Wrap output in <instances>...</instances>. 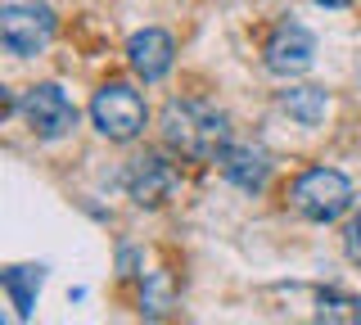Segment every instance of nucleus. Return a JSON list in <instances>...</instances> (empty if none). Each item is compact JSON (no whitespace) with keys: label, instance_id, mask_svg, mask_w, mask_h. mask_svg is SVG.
Listing matches in <instances>:
<instances>
[{"label":"nucleus","instance_id":"f257e3e1","mask_svg":"<svg viewBox=\"0 0 361 325\" xmlns=\"http://www.w3.org/2000/svg\"><path fill=\"white\" fill-rule=\"evenodd\" d=\"M158 131H163L167 149H176L180 159H199V163H217L221 149L231 145V122L208 99H172L163 109Z\"/></svg>","mask_w":361,"mask_h":325},{"label":"nucleus","instance_id":"f03ea898","mask_svg":"<svg viewBox=\"0 0 361 325\" xmlns=\"http://www.w3.org/2000/svg\"><path fill=\"white\" fill-rule=\"evenodd\" d=\"M289 208L307 221H338L353 208V181L338 167H307L289 185Z\"/></svg>","mask_w":361,"mask_h":325},{"label":"nucleus","instance_id":"7ed1b4c3","mask_svg":"<svg viewBox=\"0 0 361 325\" xmlns=\"http://www.w3.org/2000/svg\"><path fill=\"white\" fill-rule=\"evenodd\" d=\"M90 122L95 131L113 145H127L145 131L149 122V109H145V95L127 82H104L95 95H90Z\"/></svg>","mask_w":361,"mask_h":325},{"label":"nucleus","instance_id":"20e7f679","mask_svg":"<svg viewBox=\"0 0 361 325\" xmlns=\"http://www.w3.org/2000/svg\"><path fill=\"white\" fill-rule=\"evenodd\" d=\"M0 41L14 59H32L54 41V9L37 0H18V5L0 9Z\"/></svg>","mask_w":361,"mask_h":325},{"label":"nucleus","instance_id":"39448f33","mask_svg":"<svg viewBox=\"0 0 361 325\" xmlns=\"http://www.w3.org/2000/svg\"><path fill=\"white\" fill-rule=\"evenodd\" d=\"M18 109H23V118H27V127H32L37 140H63V136H73V127H77V104L54 82L27 86V95H23Z\"/></svg>","mask_w":361,"mask_h":325},{"label":"nucleus","instance_id":"423d86ee","mask_svg":"<svg viewBox=\"0 0 361 325\" xmlns=\"http://www.w3.org/2000/svg\"><path fill=\"white\" fill-rule=\"evenodd\" d=\"M176 185H180V172H176V163H167V154L149 149V154H140V159H131V167H127V195L140 208L167 204Z\"/></svg>","mask_w":361,"mask_h":325},{"label":"nucleus","instance_id":"0eeeda50","mask_svg":"<svg viewBox=\"0 0 361 325\" xmlns=\"http://www.w3.org/2000/svg\"><path fill=\"white\" fill-rule=\"evenodd\" d=\"M262 59H267V73L276 77H302L316 63V37L302 23H280L271 32Z\"/></svg>","mask_w":361,"mask_h":325},{"label":"nucleus","instance_id":"6e6552de","mask_svg":"<svg viewBox=\"0 0 361 325\" xmlns=\"http://www.w3.org/2000/svg\"><path fill=\"white\" fill-rule=\"evenodd\" d=\"M127 63L135 68V77H145V82H163V77L172 73V63H176V41L167 37L163 27H145V32H135L127 41Z\"/></svg>","mask_w":361,"mask_h":325},{"label":"nucleus","instance_id":"1a4fd4ad","mask_svg":"<svg viewBox=\"0 0 361 325\" xmlns=\"http://www.w3.org/2000/svg\"><path fill=\"white\" fill-rule=\"evenodd\" d=\"M221 176L231 181L235 190H248V195H257V190L267 185V176H271V154L262 149V145H226L221 149Z\"/></svg>","mask_w":361,"mask_h":325},{"label":"nucleus","instance_id":"9d476101","mask_svg":"<svg viewBox=\"0 0 361 325\" xmlns=\"http://www.w3.org/2000/svg\"><path fill=\"white\" fill-rule=\"evenodd\" d=\"M280 109H285L298 127H316V122H325L330 95H325L321 86H289V91H280Z\"/></svg>","mask_w":361,"mask_h":325},{"label":"nucleus","instance_id":"9b49d317","mask_svg":"<svg viewBox=\"0 0 361 325\" xmlns=\"http://www.w3.org/2000/svg\"><path fill=\"white\" fill-rule=\"evenodd\" d=\"M316 325H361V298L343 289H325L316 298Z\"/></svg>","mask_w":361,"mask_h":325},{"label":"nucleus","instance_id":"f8f14e48","mask_svg":"<svg viewBox=\"0 0 361 325\" xmlns=\"http://www.w3.org/2000/svg\"><path fill=\"white\" fill-rule=\"evenodd\" d=\"M41 280H45V271H41V266H9V271H5V289H9V298H14L18 317H27V312H32V302H37V289H41Z\"/></svg>","mask_w":361,"mask_h":325},{"label":"nucleus","instance_id":"ddd939ff","mask_svg":"<svg viewBox=\"0 0 361 325\" xmlns=\"http://www.w3.org/2000/svg\"><path fill=\"white\" fill-rule=\"evenodd\" d=\"M172 312V285H167V276H154L149 285H145V294H140V317H167Z\"/></svg>","mask_w":361,"mask_h":325},{"label":"nucleus","instance_id":"4468645a","mask_svg":"<svg viewBox=\"0 0 361 325\" xmlns=\"http://www.w3.org/2000/svg\"><path fill=\"white\" fill-rule=\"evenodd\" d=\"M343 253H348V262L361 266V212L348 221V231H343Z\"/></svg>","mask_w":361,"mask_h":325},{"label":"nucleus","instance_id":"2eb2a0df","mask_svg":"<svg viewBox=\"0 0 361 325\" xmlns=\"http://www.w3.org/2000/svg\"><path fill=\"white\" fill-rule=\"evenodd\" d=\"M312 5H321V9H348L353 0H312Z\"/></svg>","mask_w":361,"mask_h":325}]
</instances>
